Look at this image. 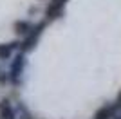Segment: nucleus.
Instances as JSON below:
<instances>
[{
    "label": "nucleus",
    "mask_w": 121,
    "mask_h": 119,
    "mask_svg": "<svg viewBox=\"0 0 121 119\" xmlns=\"http://www.w3.org/2000/svg\"><path fill=\"white\" fill-rule=\"evenodd\" d=\"M45 24H47V18L43 20V22H40V24L33 25V29L29 31V34L24 36V40L20 42V51L22 52H29V51L35 49V45H36V42H38V38H40L42 31L45 29Z\"/></svg>",
    "instance_id": "1"
},
{
    "label": "nucleus",
    "mask_w": 121,
    "mask_h": 119,
    "mask_svg": "<svg viewBox=\"0 0 121 119\" xmlns=\"http://www.w3.org/2000/svg\"><path fill=\"white\" fill-rule=\"evenodd\" d=\"M24 67H25V52H18V54L15 56V60L11 61V69H9V81L13 85H18L20 83V76L22 72H24Z\"/></svg>",
    "instance_id": "2"
},
{
    "label": "nucleus",
    "mask_w": 121,
    "mask_h": 119,
    "mask_svg": "<svg viewBox=\"0 0 121 119\" xmlns=\"http://www.w3.org/2000/svg\"><path fill=\"white\" fill-rule=\"evenodd\" d=\"M67 0H51V4L47 5L45 9V18L47 20H56L60 18L61 13H63V5H65Z\"/></svg>",
    "instance_id": "3"
},
{
    "label": "nucleus",
    "mask_w": 121,
    "mask_h": 119,
    "mask_svg": "<svg viewBox=\"0 0 121 119\" xmlns=\"http://www.w3.org/2000/svg\"><path fill=\"white\" fill-rule=\"evenodd\" d=\"M0 119H16V110L11 106L7 99L0 103Z\"/></svg>",
    "instance_id": "4"
},
{
    "label": "nucleus",
    "mask_w": 121,
    "mask_h": 119,
    "mask_svg": "<svg viewBox=\"0 0 121 119\" xmlns=\"http://www.w3.org/2000/svg\"><path fill=\"white\" fill-rule=\"evenodd\" d=\"M117 108H119L117 105H108V106H103V108H99V110L96 112L94 119H112Z\"/></svg>",
    "instance_id": "5"
},
{
    "label": "nucleus",
    "mask_w": 121,
    "mask_h": 119,
    "mask_svg": "<svg viewBox=\"0 0 121 119\" xmlns=\"http://www.w3.org/2000/svg\"><path fill=\"white\" fill-rule=\"evenodd\" d=\"M16 47H20L18 42H11V43H0V60H9L13 51Z\"/></svg>",
    "instance_id": "6"
},
{
    "label": "nucleus",
    "mask_w": 121,
    "mask_h": 119,
    "mask_svg": "<svg viewBox=\"0 0 121 119\" xmlns=\"http://www.w3.org/2000/svg\"><path fill=\"white\" fill-rule=\"evenodd\" d=\"M31 29H33V24H31L29 20H18V22H15V33L18 36L29 34Z\"/></svg>",
    "instance_id": "7"
},
{
    "label": "nucleus",
    "mask_w": 121,
    "mask_h": 119,
    "mask_svg": "<svg viewBox=\"0 0 121 119\" xmlns=\"http://www.w3.org/2000/svg\"><path fill=\"white\" fill-rule=\"evenodd\" d=\"M16 114L20 115V119H31V112L25 108L24 103H18V105H16Z\"/></svg>",
    "instance_id": "8"
},
{
    "label": "nucleus",
    "mask_w": 121,
    "mask_h": 119,
    "mask_svg": "<svg viewBox=\"0 0 121 119\" xmlns=\"http://www.w3.org/2000/svg\"><path fill=\"white\" fill-rule=\"evenodd\" d=\"M117 119H121V115H119V117H117Z\"/></svg>",
    "instance_id": "9"
}]
</instances>
